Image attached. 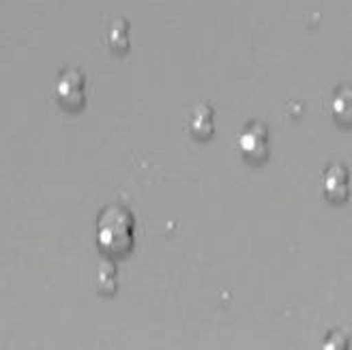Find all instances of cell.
I'll return each mask as SVG.
<instances>
[{
    "label": "cell",
    "mask_w": 352,
    "mask_h": 350,
    "mask_svg": "<svg viewBox=\"0 0 352 350\" xmlns=\"http://www.w3.org/2000/svg\"><path fill=\"white\" fill-rule=\"evenodd\" d=\"M348 191H350V174L348 168L342 164L331 166L324 172V194L331 202H344L348 200Z\"/></svg>",
    "instance_id": "4"
},
{
    "label": "cell",
    "mask_w": 352,
    "mask_h": 350,
    "mask_svg": "<svg viewBox=\"0 0 352 350\" xmlns=\"http://www.w3.org/2000/svg\"><path fill=\"white\" fill-rule=\"evenodd\" d=\"M239 146L250 164H264L269 160V129L262 122H252L241 133Z\"/></svg>",
    "instance_id": "3"
},
{
    "label": "cell",
    "mask_w": 352,
    "mask_h": 350,
    "mask_svg": "<svg viewBox=\"0 0 352 350\" xmlns=\"http://www.w3.org/2000/svg\"><path fill=\"white\" fill-rule=\"evenodd\" d=\"M56 101L60 103V108L69 112H78L84 108L86 103V78L78 69H67L56 80Z\"/></svg>",
    "instance_id": "2"
},
{
    "label": "cell",
    "mask_w": 352,
    "mask_h": 350,
    "mask_svg": "<svg viewBox=\"0 0 352 350\" xmlns=\"http://www.w3.org/2000/svg\"><path fill=\"white\" fill-rule=\"evenodd\" d=\"M99 288L105 294H112L116 290V269L112 262H103L99 269Z\"/></svg>",
    "instance_id": "8"
},
{
    "label": "cell",
    "mask_w": 352,
    "mask_h": 350,
    "mask_svg": "<svg viewBox=\"0 0 352 350\" xmlns=\"http://www.w3.org/2000/svg\"><path fill=\"white\" fill-rule=\"evenodd\" d=\"M189 129L198 140H206V138L213 135V131H215V127H213V108L206 106V103H200V106L191 112Z\"/></svg>",
    "instance_id": "5"
},
{
    "label": "cell",
    "mask_w": 352,
    "mask_h": 350,
    "mask_svg": "<svg viewBox=\"0 0 352 350\" xmlns=\"http://www.w3.org/2000/svg\"><path fill=\"white\" fill-rule=\"evenodd\" d=\"M333 116H336L342 125H348L350 122V91L342 89L336 99H333Z\"/></svg>",
    "instance_id": "7"
},
{
    "label": "cell",
    "mask_w": 352,
    "mask_h": 350,
    "mask_svg": "<svg viewBox=\"0 0 352 350\" xmlns=\"http://www.w3.org/2000/svg\"><path fill=\"white\" fill-rule=\"evenodd\" d=\"M105 41H108V47L114 52V54L127 52L129 50V22L116 20L114 24H110L108 34H105Z\"/></svg>",
    "instance_id": "6"
},
{
    "label": "cell",
    "mask_w": 352,
    "mask_h": 350,
    "mask_svg": "<svg viewBox=\"0 0 352 350\" xmlns=\"http://www.w3.org/2000/svg\"><path fill=\"white\" fill-rule=\"evenodd\" d=\"M135 219L127 206H108L97 219V243L99 250L108 256H125L133 250Z\"/></svg>",
    "instance_id": "1"
}]
</instances>
